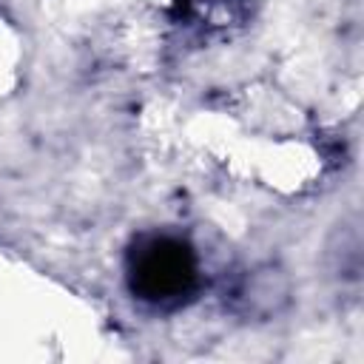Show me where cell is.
<instances>
[{
  "label": "cell",
  "mask_w": 364,
  "mask_h": 364,
  "mask_svg": "<svg viewBox=\"0 0 364 364\" xmlns=\"http://www.w3.org/2000/svg\"><path fill=\"white\" fill-rule=\"evenodd\" d=\"M196 279L191 247L176 239H154L134 256V287L154 301L182 296Z\"/></svg>",
  "instance_id": "1"
}]
</instances>
